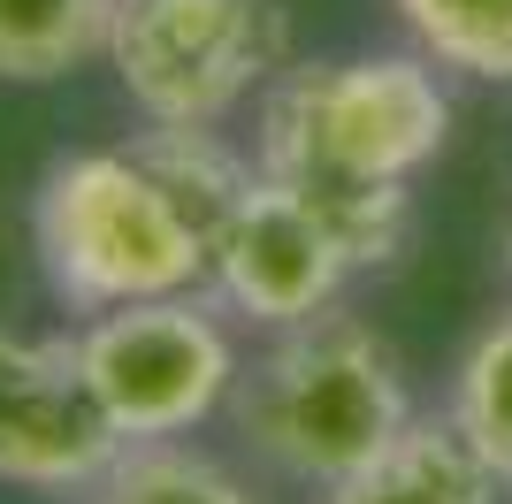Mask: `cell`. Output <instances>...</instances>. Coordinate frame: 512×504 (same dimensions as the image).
Segmentation results:
<instances>
[{
    "label": "cell",
    "instance_id": "cell-5",
    "mask_svg": "<svg viewBox=\"0 0 512 504\" xmlns=\"http://www.w3.org/2000/svg\"><path fill=\"white\" fill-rule=\"evenodd\" d=\"M77 359L123 443H169L199 428L214 405H230L237 375H245L222 314L199 291L130 298V306L92 314L77 329Z\"/></svg>",
    "mask_w": 512,
    "mask_h": 504
},
{
    "label": "cell",
    "instance_id": "cell-9",
    "mask_svg": "<svg viewBox=\"0 0 512 504\" xmlns=\"http://www.w3.org/2000/svg\"><path fill=\"white\" fill-rule=\"evenodd\" d=\"M115 0H0V84H54L107 54Z\"/></svg>",
    "mask_w": 512,
    "mask_h": 504
},
{
    "label": "cell",
    "instance_id": "cell-6",
    "mask_svg": "<svg viewBox=\"0 0 512 504\" xmlns=\"http://www.w3.org/2000/svg\"><path fill=\"white\" fill-rule=\"evenodd\" d=\"M115 459L123 436L92 398L77 336L0 329V482L69 497V489H100Z\"/></svg>",
    "mask_w": 512,
    "mask_h": 504
},
{
    "label": "cell",
    "instance_id": "cell-8",
    "mask_svg": "<svg viewBox=\"0 0 512 504\" xmlns=\"http://www.w3.org/2000/svg\"><path fill=\"white\" fill-rule=\"evenodd\" d=\"M321 504H497V474L490 459L459 436V420H421L383 459H367L360 474L329 482Z\"/></svg>",
    "mask_w": 512,
    "mask_h": 504
},
{
    "label": "cell",
    "instance_id": "cell-3",
    "mask_svg": "<svg viewBox=\"0 0 512 504\" xmlns=\"http://www.w3.org/2000/svg\"><path fill=\"white\" fill-rule=\"evenodd\" d=\"M230 413L260 459L299 482H344L413 428V398L390 344L352 314H314L276 336L230 390Z\"/></svg>",
    "mask_w": 512,
    "mask_h": 504
},
{
    "label": "cell",
    "instance_id": "cell-11",
    "mask_svg": "<svg viewBox=\"0 0 512 504\" xmlns=\"http://www.w3.org/2000/svg\"><path fill=\"white\" fill-rule=\"evenodd\" d=\"M451 420H459V436L490 459L497 482H512V314H497L490 329L474 336V352L459 359Z\"/></svg>",
    "mask_w": 512,
    "mask_h": 504
},
{
    "label": "cell",
    "instance_id": "cell-1",
    "mask_svg": "<svg viewBox=\"0 0 512 504\" xmlns=\"http://www.w3.org/2000/svg\"><path fill=\"white\" fill-rule=\"evenodd\" d=\"M451 138V92L428 54H352L283 69L260 100V176L344 245L352 268L406 252L413 176Z\"/></svg>",
    "mask_w": 512,
    "mask_h": 504
},
{
    "label": "cell",
    "instance_id": "cell-12",
    "mask_svg": "<svg viewBox=\"0 0 512 504\" xmlns=\"http://www.w3.org/2000/svg\"><path fill=\"white\" fill-rule=\"evenodd\" d=\"M107 497L123 504H245V489L222 474L214 459L184 451V443H123V459L107 466Z\"/></svg>",
    "mask_w": 512,
    "mask_h": 504
},
{
    "label": "cell",
    "instance_id": "cell-13",
    "mask_svg": "<svg viewBox=\"0 0 512 504\" xmlns=\"http://www.w3.org/2000/svg\"><path fill=\"white\" fill-rule=\"evenodd\" d=\"M505 260H512V237H505Z\"/></svg>",
    "mask_w": 512,
    "mask_h": 504
},
{
    "label": "cell",
    "instance_id": "cell-4",
    "mask_svg": "<svg viewBox=\"0 0 512 504\" xmlns=\"http://www.w3.org/2000/svg\"><path fill=\"white\" fill-rule=\"evenodd\" d=\"M283 46L276 0H115L107 62L146 123L214 130L283 77Z\"/></svg>",
    "mask_w": 512,
    "mask_h": 504
},
{
    "label": "cell",
    "instance_id": "cell-10",
    "mask_svg": "<svg viewBox=\"0 0 512 504\" xmlns=\"http://www.w3.org/2000/svg\"><path fill=\"white\" fill-rule=\"evenodd\" d=\"M413 54L451 77L512 84V0H390Z\"/></svg>",
    "mask_w": 512,
    "mask_h": 504
},
{
    "label": "cell",
    "instance_id": "cell-7",
    "mask_svg": "<svg viewBox=\"0 0 512 504\" xmlns=\"http://www.w3.org/2000/svg\"><path fill=\"white\" fill-rule=\"evenodd\" d=\"M344 275V245L314 222V207H299L276 176L245 184V199L230 207V222L214 230V260H207V291L230 306V314L260 321V329H291V321H314L337 306Z\"/></svg>",
    "mask_w": 512,
    "mask_h": 504
},
{
    "label": "cell",
    "instance_id": "cell-2",
    "mask_svg": "<svg viewBox=\"0 0 512 504\" xmlns=\"http://www.w3.org/2000/svg\"><path fill=\"white\" fill-rule=\"evenodd\" d=\"M31 230H39L46 283L69 314L207 291V222L161 184V168L138 146L54 161L39 184V207H31Z\"/></svg>",
    "mask_w": 512,
    "mask_h": 504
}]
</instances>
